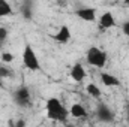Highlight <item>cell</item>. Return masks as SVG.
<instances>
[{"label":"cell","mask_w":129,"mask_h":127,"mask_svg":"<svg viewBox=\"0 0 129 127\" xmlns=\"http://www.w3.org/2000/svg\"><path fill=\"white\" fill-rule=\"evenodd\" d=\"M45 109H47V117L50 120H54V121H64L69 117V109L62 103V100L57 99V97L47 99Z\"/></svg>","instance_id":"6da1fadb"},{"label":"cell","mask_w":129,"mask_h":127,"mask_svg":"<svg viewBox=\"0 0 129 127\" xmlns=\"http://www.w3.org/2000/svg\"><path fill=\"white\" fill-rule=\"evenodd\" d=\"M86 60L90 66L102 69L107 64V52L104 49L98 48V46H90L86 52Z\"/></svg>","instance_id":"7a4b0ae2"},{"label":"cell","mask_w":129,"mask_h":127,"mask_svg":"<svg viewBox=\"0 0 129 127\" xmlns=\"http://www.w3.org/2000/svg\"><path fill=\"white\" fill-rule=\"evenodd\" d=\"M23 63H24V66H26L29 70H33V72H36V70L41 69L39 58H38L35 49H33L29 43H27V45L24 46V49H23Z\"/></svg>","instance_id":"3957f363"},{"label":"cell","mask_w":129,"mask_h":127,"mask_svg":"<svg viewBox=\"0 0 129 127\" xmlns=\"http://www.w3.org/2000/svg\"><path fill=\"white\" fill-rule=\"evenodd\" d=\"M14 100L20 108H30L32 106V94L30 88L27 85H21L15 90L14 93Z\"/></svg>","instance_id":"277c9868"},{"label":"cell","mask_w":129,"mask_h":127,"mask_svg":"<svg viewBox=\"0 0 129 127\" xmlns=\"http://www.w3.org/2000/svg\"><path fill=\"white\" fill-rule=\"evenodd\" d=\"M96 117L101 123H113L114 121V112L110 109L108 105L105 103H99L96 109Z\"/></svg>","instance_id":"5b68a950"},{"label":"cell","mask_w":129,"mask_h":127,"mask_svg":"<svg viewBox=\"0 0 129 127\" xmlns=\"http://www.w3.org/2000/svg\"><path fill=\"white\" fill-rule=\"evenodd\" d=\"M75 15L86 23H95L96 21V9H93V8H80L75 11Z\"/></svg>","instance_id":"8992f818"},{"label":"cell","mask_w":129,"mask_h":127,"mask_svg":"<svg viewBox=\"0 0 129 127\" xmlns=\"http://www.w3.org/2000/svg\"><path fill=\"white\" fill-rule=\"evenodd\" d=\"M69 75H71V78H72L75 82H83V81L86 79V76H87L86 69L83 67V64H80V63H77V64H74V66H72V69H71Z\"/></svg>","instance_id":"52a82bcc"},{"label":"cell","mask_w":129,"mask_h":127,"mask_svg":"<svg viewBox=\"0 0 129 127\" xmlns=\"http://www.w3.org/2000/svg\"><path fill=\"white\" fill-rule=\"evenodd\" d=\"M71 37H72V34H71V29L68 26H60L57 33L53 36V39L59 43H68L71 40Z\"/></svg>","instance_id":"ba28073f"},{"label":"cell","mask_w":129,"mask_h":127,"mask_svg":"<svg viewBox=\"0 0 129 127\" xmlns=\"http://www.w3.org/2000/svg\"><path fill=\"white\" fill-rule=\"evenodd\" d=\"M116 26V18L111 12H104L99 18V29L102 30H107V29H111Z\"/></svg>","instance_id":"9c48e42d"},{"label":"cell","mask_w":129,"mask_h":127,"mask_svg":"<svg viewBox=\"0 0 129 127\" xmlns=\"http://www.w3.org/2000/svg\"><path fill=\"white\" fill-rule=\"evenodd\" d=\"M101 78V82L105 85V87H120V79L111 73H107V72H101L99 75Z\"/></svg>","instance_id":"30bf717a"},{"label":"cell","mask_w":129,"mask_h":127,"mask_svg":"<svg viewBox=\"0 0 129 127\" xmlns=\"http://www.w3.org/2000/svg\"><path fill=\"white\" fill-rule=\"evenodd\" d=\"M69 115L74 117V118H84L87 115V112H86V109L81 103H74L69 108Z\"/></svg>","instance_id":"8fae6325"},{"label":"cell","mask_w":129,"mask_h":127,"mask_svg":"<svg viewBox=\"0 0 129 127\" xmlns=\"http://www.w3.org/2000/svg\"><path fill=\"white\" fill-rule=\"evenodd\" d=\"M14 14V9H12V5L8 2V0H0V18L3 17H9Z\"/></svg>","instance_id":"7c38bea8"},{"label":"cell","mask_w":129,"mask_h":127,"mask_svg":"<svg viewBox=\"0 0 129 127\" xmlns=\"http://www.w3.org/2000/svg\"><path fill=\"white\" fill-rule=\"evenodd\" d=\"M86 91L92 96L93 99H101V88L98 87L96 84H93V82H90V84L86 85Z\"/></svg>","instance_id":"4fadbf2b"},{"label":"cell","mask_w":129,"mask_h":127,"mask_svg":"<svg viewBox=\"0 0 129 127\" xmlns=\"http://www.w3.org/2000/svg\"><path fill=\"white\" fill-rule=\"evenodd\" d=\"M2 61H3V63H12V61H14V54L9 52V51H5V52L2 54Z\"/></svg>","instance_id":"5bb4252c"},{"label":"cell","mask_w":129,"mask_h":127,"mask_svg":"<svg viewBox=\"0 0 129 127\" xmlns=\"http://www.w3.org/2000/svg\"><path fill=\"white\" fill-rule=\"evenodd\" d=\"M8 34H9V32L6 27H0V43H3L8 39Z\"/></svg>","instance_id":"9a60e30c"},{"label":"cell","mask_w":129,"mask_h":127,"mask_svg":"<svg viewBox=\"0 0 129 127\" xmlns=\"http://www.w3.org/2000/svg\"><path fill=\"white\" fill-rule=\"evenodd\" d=\"M0 76H2V79L6 78V76H9V70L6 67H0Z\"/></svg>","instance_id":"2e32d148"},{"label":"cell","mask_w":129,"mask_h":127,"mask_svg":"<svg viewBox=\"0 0 129 127\" xmlns=\"http://www.w3.org/2000/svg\"><path fill=\"white\" fill-rule=\"evenodd\" d=\"M122 30H123V33H125V34H126V36L129 37V20L126 21V23H125V24H123V27H122Z\"/></svg>","instance_id":"e0dca14e"},{"label":"cell","mask_w":129,"mask_h":127,"mask_svg":"<svg viewBox=\"0 0 129 127\" xmlns=\"http://www.w3.org/2000/svg\"><path fill=\"white\" fill-rule=\"evenodd\" d=\"M17 126L20 127V126H26V123L24 121H17Z\"/></svg>","instance_id":"ac0fdd59"},{"label":"cell","mask_w":129,"mask_h":127,"mask_svg":"<svg viewBox=\"0 0 129 127\" xmlns=\"http://www.w3.org/2000/svg\"><path fill=\"white\" fill-rule=\"evenodd\" d=\"M128 123H129V106H128Z\"/></svg>","instance_id":"d6986e66"},{"label":"cell","mask_w":129,"mask_h":127,"mask_svg":"<svg viewBox=\"0 0 129 127\" xmlns=\"http://www.w3.org/2000/svg\"><path fill=\"white\" fill-rule=\"evenodd\" d=\"M0 87H3V84H2V76H0Z\"/></svg>","instance_id":"ffe728a7"},{"label":"cell","mask_w":129,"mask_h":127,"mask_svg":"<svg viewBox=\"0 0 129 127\" xmlns=\"http://www.w3.org/2000/svg\"><path fill=\"white\" fill-rule=\"evenodd\" d=\"M125 3H126V5H129V0H125Z\"/></svg>","instance_id":"44dd1931"},{"label":"cell","mask_w":129,"mask_h":127,"mask_svg":"<svg viewBox=\"0 0 129 127\" xmlns=\"http://www.w3.org/2000/svg\"><path fill=\"white\" fill-rule=\"evenodd\" d=\"M0 48H2V43H0Z\"/></svg>","instance_id":"7402d4cb"}]
</instances>
